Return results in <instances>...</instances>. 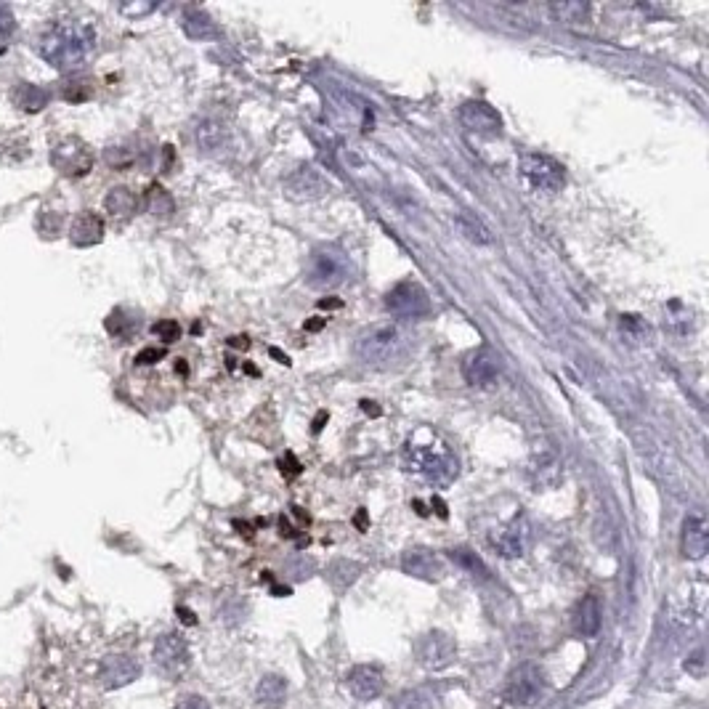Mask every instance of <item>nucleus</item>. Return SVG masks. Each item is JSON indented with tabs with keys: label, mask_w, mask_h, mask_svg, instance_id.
<instances>
[{
	"label": "nucleus",
	"mask_w": 709,
	"mask_h": 709,
	"mask_svg": "<svg viewBox=\"0 0 709 709\" xmlns=\"http://www.w3.org/2000/svg\"><path fill=\"white\" fill-rule=\"evenodd\" d=\"M93 51H96V32L91 24L75 22V19L54 22L38 38V54L54 70H80L91 59Z\"/></svg>",
	"instance_id": "nucleus-1"
},
{
	"label": "nucleus",
	"mask_w": 709,
	"mask_h": 709,
	"mask_svg": "<svg viewBox=\"0 0 709 709\" xmlns=\"http://www.w3.org/2000/svg\"><path fill=\"white\" fill-rule=\"evenodd\" d=\"M412 335L399 322L372 324L356 338V356L364 367L391 372L407 364L412 356Z\"/></svg>",
	"instance_id": "nucleus-2"
},
{
	"label": "nucleus",
	"mask_w": 709,
	"mask_h": 709,
	"mask_svg": "<svg viewBox=\"0 0 709 709\" xmlns=\"http://www.w3.org/2000/svg\"><path fill=\"white\" fill-rule=\"evenodd\" d=\"M404 468L415 476L425 478L433 486H447L457 476V460L441 444H415L409 441L404 447Z\"/></svg>",
	"instance_id": "nucleus-3"
},
{
	"label": "nucleus",
	"mask_w": 709,
	"mask_h": 709,
	"mask_svg": "<svg viewBox=\"0 0 709 709\" xmlns=\"http://www.w3.org/2000/svg\"><path fill=\"white\" fill-rule=\"evenodd\" d=\"M348 277H351V261L338 247H319V250H314L309 255L306 271H303L306 285L314 287V290L340 287L343 282H348Z\"/></svg>",
	"instance_id": "nucleus-4"
},
{
	"label": "nucleus",
	"mask_w": 709,
	"mask_h": 709,
	"mask_svg": "<svg viewBox=\"0 0 709 709\" xmlns=\"http://www.w3.org/2000/svg\"><path fill=\"white\" fill-rule=\"evenodd\" d=\"M545 688H548V678H545L540 664H518L505 680V702L513 704V707H532V704L540 702Z\"/></svg>",
	"instance_id": "nucleus-5"
},
{
	"label": "nucleus",
	"mask_w": 709,
	"mask_h": 709,
	"mask_svg": "<svg viewBox=\"0 0 709 709\" xmlns=\"http://www.w3.org/2000/svg\"><path fill=\"white\" fill-rule=\"evenodd\" d=\"M521 176L534 192L555 194L566 186V170H563L561 162H555L548 155H540V152H526L521 157Z\"/></svg>",
	"instance_id": "nucleus-6"
},
{
	"label": "nucleus",
	"mask_w": 709,
	"mask_h": 709,
	"mask_svg": "<svg viewBox=\"0 0 709 709\" xmlns=\"http://www.w3.org/2000/svg\"><path fill=\"white\" fill-rule=\"evenodd\" d=\"M386 311L396 319H420L431 311V298L420 282L404 279L386 293Z\"/></svg>",
	"instance_id": "nucleus-7"
},
{
	"label": "nucleus",
	"mask_w": 709,
	"mask_h": 709,
	"mask_svg": "<svg viewBox=\"0 0 709 709\" xmlns=\"http://www.w3.org/2000/svg\"><path fill=\"white\" fill-rule=\"evenodd\" d=\"M155 667L165 675V678H181L189 664H192V654H189V643H186L178 632H165L155 643Z\"/></svg>",
	"instance_id": "nucleus-8"
},
{
	"label": "nucleus",
	"mask_w": 709,
	"mask_h": 709,
	"mask_svg": "<svg viewBox=\"0 0 709 709\" xmlns=\"http://www.w3.org/2000/svg\"><path fill=\"white\" fill-rule=\"evenodd\" d=\"M415 654H417V662L423 664L425 670H444V667H449V664L455 662L457 646L447 632L433 630V632H425L423 638L417 640Z\"/></svg>",
	"instance_id": "nucleus-9"
},
{
	"label": "nucleus",
	"mask_w": 709,
	"mask_h": 709,
	"mask_svg": "<svg viewBox=\"0 0 709 709\" xmlns=\"http://www.w3.org/2000/svg\"><path fill=\"white\" fill-rule=\"evenodd\" d=\"M51 165H54L59 173H64V176H85V173L93 168L91 147H88L85 141L70 136V139L59 141L54 147V152H51Z\"/></svg>",
	"instance_id": "nucleus-10"
},
{
	"label": "nucleus",
	"mask_w": 709,
	"mask_h": 709,
	"mask_svg": "<svg viewBox=\"0 0 709 709\" xmlns=\"http://www.w3.org/2000/svg\"><path fill=\"white\" fill-rule=\"evenodd\" d=\"M327 192H330V181L314 165H301L285 178V194L295 202L319 200Z\"/></svg>",
	"instance_id": "nucleus-11"
},
{
	"label": "nucleus",
	"mask_w": 709,
	"mask_h": 709,
	"mask_svg": "<svg viewBox=\"0 0 709 709\" xmlns=\"http://www.w3.org/2000/svg\"><path fill=\"white\" fill-rule=\"evenodd\" d=\"M460 123L468 128V133H476V136H486V139H494L502 133V117L500 112L486 104L481 99H471L465 101L460 107Z\"/></svg>",
	"instance_id": "nucleus-12"
},
{
	"label": "nucleus",
	"mask_w": 709,
	"mask_h": 709,
	"mask_svg": "<svg viewBox=\"0 0 709 709\" xmlns=\"http://www.w3.org/2000/svg\"><path fill=\"white\" fill-rule=\"evenodd\" d=\"M348 691L362 699V702H375L386 694V672L378 664H356L346 678Z\"/></svg>",
	"instance_id": "nucleus-13"
},
{
	"label": "nucleus",
	"mask_w": 709,
	"mask_h": 709,
	"mask_svg": "<svg viewBox=\"0 0 709 709\" xmlns=\"http://www.w3.org/2000/svg\"><path fill=\"white\" fill-rule=\"evenodd\" d=\"M463 378L468 386L486 388L492 386L494 380L500 378V356L494 354L492 348H476L473 354L465 356L463 362Z\"/></svg>",
	"instance_id": "nucleus-14"
},
{
	"label": "nucleus",
	"mask_w": 709,
	"mask_h": 709,
	"mask_svg": "<svg viewBox=\"0 0 709 709\" xmlns=\"http://www.w3.org/2000/svg\"><path fill=\"white\" fill-rule=\"evenodd\" d=\"M139 675H141L139 659H133V656H128V654L107 656V659H104L99 667L101 686L109 688V691H115V688H123V686H131L133 680L139 678Z\"/></svg>",
	"instance_id": "nucleus-15"
},
{
	"label": "nucleus",
	"mask_w": 709,
	"mask_h": 709,
	"mask_svg": "<svg viewBox=\"0 0 709 709\" xmlns=\"http://www.w3.org/2000/svg\"><path fill=\"white\" fill-rule=\"evenodd\" d=\"M489 545H492L502 558H521L529 545V526L524 524V518L510 521L508 526H500L489 534Z\"/></svg>",
	"instance_id": "nucleus-16"
},
{
	"label": "nucleus",
	"mask_w": 709,
	"mask_h": 709,
	"mask_svg": "<svg viewBox=\"0 0 709 709\" xmlns=\"http://www.w3.org/2000/svg\"><path fill=\"white\" fill-rule=\"evenodd\" d=\"M680 550L686 555L688 561H702L709 550V529L707 518L702 513L686 518L683 524V537H680Z\"/></svg>",
	"instance_id": "nucleus-17"
},
{
	"label": "nucleus",
	"mask_w": 709,
	"mask_h": 709,
	"mask_svg": "<svg viewBox=\"0 0 709 709\" xmlns=\"http://www.w3.org/2000/svg\"><path fill=\"white\" fill-rule=\"evenodd\" d=\"M401 569L407 571L409 577L423 579V582H439V579H444V563L431 550H409V553H404Z\"/></svg>",
	"instance_id": "nucleus-18"
},
{
	"label": "nucleus",
	"mask_w": 709,
	"mask_h": 709,
	"mask_svg": "<svg viewBox=\"0 0 709 709\" xmlns=\"http://www.w3.org/2000/svg\"><path fill=\"white\" fill-rule=\"evenodd\" d=\"M229 131L218 117H202L200 123L194 125V144L205 152V155H216L226 147Z\"/></svg>",
	"instance_id": "nucleus-19"
},
{
	"label": "nucleus",
	"mask_w": 709,
	"mask_h": 709,
	"mask_svg": "<svg viewBox=\"0 0 709 709\" xmlns=\"http://www.w3.org/2000/svg\"><path fill=\"white\" fill-rule=\"evenodd\" d=\"M571 622H574V630H577L582 638H590V635L601 630V603H598V598H595V595H585V598L577 603Z\"/></svg>",
	"instance_id": "nucleus-20"
},
{
	"label": "nucleus",
	"mask_w": 709,
	"mask_h": 709,
	"mask_svg": "<svg viewBox=\"0 0 709 709\" xmlns=\"http://www.w3.org/2000/svg\"><path fill=\"white\" fill-rule=\"evenodd\" d=\"M101 237H104V221H101V216H96V213H91V210H85V213H80V216L75 218V224H72L70 229V239L75 242V245L78 247L99 245Z\"/></svg>",
	"instance_id": "nucleus-21"
},
{
	"label": "nucleus",
	"mask_w": 709,
	"mask_h": 709,
	"mask_svg": "<svg viewBox=\"0 0 709 709\" xmlns=\"http://www.w3.org/2000/svg\"><path fill=\"white\" fill-rule=\"evenodd\" d=\"M255 702L266 709H279L287 702V680L279 675H263L255 686Z\"/></svg>",
	"instance_id": "nucleus-22"
},
{
	"label": "nucleus",
	"mask_w": 709,
	"mask_h": 709,
	"mask_svg": "<svg viewBox=\"0 0 709 709\" xmlns=\"http://www.w3.org/2000/svg\"><path fill=\"white\" fill-rule=\"evenodd\" d=\"M11 96H14L16 107L27 109V112H40V109H46L48 101H51V93L32 83H19Z\"/></svg>",
	"instance_id": "nucleus-23"
},
{
	"label": "nucleus",
	"mask_w": 709,
	"mask_h": 709,
	"mask_svg": "<svg viewBox=\"0 0 709 709\" xmlns=\"http://www.w3.org/2000/svg\"><path fill=\"white\" fill-rule=\"evenodd\" d=\"M455 226L460 229V234H465V239H471L476 245H492V232L486 229L481 218L468 213V210L455 213Z\"/></svg>",
	"instance_id": "nucleus-24"
},
{
	"label": "nucleus",
	"mask_w": 709,
	"mask_h": 709,
	"mask_svg": "<svg viewBox=\"0 0 709 709\" xmlns=\"http://www.w3.org/2000/svg\"><path fill=\"white\" fill-rule=\"evenodd\" d=\"M104 208H107V213H112V216H133L136 208H139V197H136L131 189H125V186H115V189L104 197Z\"/></svg>",
	"instance_id": "nucleus-25"
},
{
	"label": "nucleus",
	"mask_w": 709,
	"mask_h": 709,
	"mask_svg": "<svg viewBox=\"0 0 709 709\" xmlns=\"http://www.w3.org/2000/svg\"><path fill=\"white\" fill-rule=\"evenodd\" d=\"M391 709H436V696L431 688H407L396 696Z\"/></svg>",
	"instance_id": "nucleus-26"
},
{
	"label": "nucleus",
	"mask_w": 709,
	"mask_h": 709,
	"mask_svg": "<svg viewBox=\"0 0 709 709\" xmlns=\"http://www.w3.org/2000/svg\"><path fill=\"white\" fill-rule=\"evenodd\" d=\"M184 30L189 38H213L216 35V27H213V22H210L208 14H202V11H189L184 19Z\"/></svg>",
	"instance_id": "nucleus-27"
},
{
	"label": "nucleus",
	"mask_w": 709,
	"mask_h": 709,
	"mask_svg": "<svg viewBox=\"0 0 709 709\" xmlns=\"http://www.w3.org/2000/svg\"><path fill=\"white\" fill-rule=\"evenodd\" d=\"M550 11L566 24H579L590 16V6H587V3H555V6H550Z\"/></svg>",
	"instance_id": "nucleus-28"
},
{
	"label": "nucleus",
	"mask_w": 709,
	"mask_h": 709,
	"mask_svg": "<svg viewBox=\"0 0 709 709\" xmlns=\"http://www.w3.org/2000/svg\"><path fill=\"white\" fill-rule=\"evenodd\" d=\"M147 208L152 216H170L173 213V200H170V194L162 186L155 184L147 192Z\"/></svg>",
	"instance_id": "nucleus-29"
},
{
	"label": "nucleus",
	"mask_w": 709,
	"mask_h": 709,
	"mask_svg": "<svg viewBox=\"0 0 709 709\" xmlns=\"http://www.w3.org/2000/svg\"><path fill=\"white\" fill-rule=\"evenodd\" d=\"M680 314H675V309H672V303H670V309H667V316H664V324H667V330H672L675 335H686L688 330H691V311L680 303Z\"/></svg>",
	"instance_id": "nucleus-30"
},
{
	"label": "nucleus",
	"mask_w": 709,
	"mask_h": 709,
	"mask_svg": "<svg viewBox=\"0 0 709 709\" xmlns=\"http://www.w3.org/2000/svg\"><path fill=\"white\" fill-rule=\"evenodd\" d=\"M452 558H455L460 566H465V569L471 571L473 577H489V571H486V566L481 563V558H476L473 553H468V550H452Z\"/></svg>",
	"instance_id": "nucleus-31"
},
{
	"label": "nucleus",
	"mask_w": 709,
	"mask_h": 709,
	"mask_svg": "<svg viewBox=\"0 0 709 709\" xmlns=\"http://www.w3.org/2000/svg\"><path fill=\"white\" fill-rule=\"evenodd\" d=\"M152 332H155L162 343H176V340L181 338V327H178L176 319H162V322H157L155 327H152Z\"/></svg>",
	"instance_id": "nucleus-32"
},
{
	"label": "nucleus",
	"mask_w": 709,
	"mask_h": 709,
	"mask_svg": "<svg viewBox=\"0 0 709 709\" xmlns=\"http://www.w3.org/2000/svg\"><path fill=\"white\" fill-rule=\"evenodd\" d=\"M14 32H16L14 11H11V8H8L6 3H0V43H8Z\"/></svg>",
	"instance_id": "nucleus-33"
},
{
	"label": "nucleus",
	"mask_w": 709,
	"mask_h": 709,
	"mask_svg": "<svg viewBox=\"0 0 709 709\" xmlns=\"http://www.w3.org/2000/svg\"><path fill=\"white\" fill-rule=\"evenodd\" d=\"M160 359H165V348H144V351H139V356H136V364L147 367V364H157Z\"/></svg>",
	"instance_id": "nucleus-34"
},
{
	"label": "nucleus",
	"mask_w": 709,
	"mask_h": 709,
	"mask_svg": "<svg viewBox=\"0 0 709 709\" xmlns=\"http://www.w3.org/2000/svg\"><path fill=\"white\" fill-rule=\"evenodd\" d=\"M176 709H210V702L205 699V696L189 694V696H184V699H181V702L176 704Z\"/></svg>",
	"instance_id": "nucleus-35"
},
{
	"label": "nucleus",
	"mask_w": 709,
	"mask_h": 709,
	"mask_svg": "<svg viewBox=\"0 0 709 709\" xmlns=\"http://www.w3.org/2000/svg\"><path fill=\"white\" fill-rule=\"evenodd\" d=\"M362 409H364V412H367V415L380 417V407H378V404H375V401H367V399H364V401H362Z\"/></svg>",
	"instance_id": "nucleus-36"
},
{
	"label": "nucleus",
	"mask_w": 709,
	"mask_h": 709,
	"mask_svg": "<svg viewBox=\"0 0 709 709\" xmlns=\"http://www.w3.org/2000/svg\"><path fill=\"white\" fill-rule=\"evenodd\" d=\"M343 306V301H335V298H324V301H319V309H340Z\"/></svg>",
	"instance_id": "nucleus-37"
},
{
	"label": "nucleus",
	"mask_w": 709,
	"mask_h": 709,
	"mask_svg": "<svg viewBox=\"0 0 709 709\" xmlns=\"http://www.w3.org/2000/svg\"><path fill=\"white\" fill-rule=\"evenodd\" d=\"M324 420H327V412H319V415H316V420H314V433L322 431Z\"/></svg>",
	"instance_id": "nucleus-38"
},
{
	"label": "nucleus",
	"mask_w": 709,
	"mask_h": 709,
	"mask_svg": "<svg viewBox=\"0 0 709 709\" xmlns=\"http://www.w3.org/2000/svg\"><path fill=\"white\" fill-rule=\"evenodd\" d=\"M322 327H324V319H314V322H306V330H309V332L322 330Z\"/></svg>",
	"instance_id": "nucleus-39"
},
{
	"label": "nucleus",
	"mask_w": 709,
	"mask_h": 709,
	"mask_svg": "<svg viewBox=\"0 0 709 709\" xmlns=\"http://www.w3.org/2000/svg\"><path fill=\"white\" fill-rule=\"evenodd\" d=\"M271 356H274V359H279V364H290V359H287V356L282 354L279 348H271Z\"/></svg>",
	"instance_id": "nucleus-40"
},
{
	"label": "nucleus",
	"mask_w": 709,
	"mask_h": 709,
	"mask_svg": "<svg viewBox=\"0 0 709 709\" xmlns=\"http://www.w3.org/2000/svg\"><path fill=\"white\" fill-rule=\"evenodd\" d=\"M232 346H234V348H247V346H250V343H247V338H245V335H242V338H232Z\"/></svg>",
	"instance_id": "nucleus-41"
},
{
	"label": "nucleus",
	"mask_w": 709,
	"mask_h": 709,
	"mask_svg": "<svg viewBox=\"0 0 709 709\" xmlns=\"http://www.w3.org/2000/svg\"><path fill=\"white\" fill-rule=\"evenodd\" d=\"M178 614H181V617L186 619V625H194V614H189L186 609H178Z\"/></svg>",
	"instance_id": "nucleus-42"
},
{
	"label": "nucleus",
	"mask_w": 709,
	"mask_h": 709,
	"mask_svg": "<svg viewBox=\"0 0 709 709\" xmlns=\"http://www.w3.org/2000/svg\"><path fill=\"white\" fill-rule=\"evenodd\" d=\"M356 526H359V529H364V513H359V516H356Z\"/></svg>",
	"instance_id": "nucleus-43"
}]
</instances>
